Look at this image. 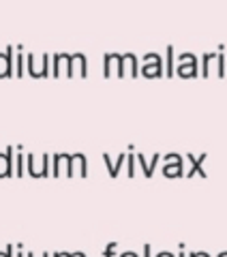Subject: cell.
Wrapping results in <instances>:
<instances>
[{
    "mask_svg": "<svg viewBox=\"0 0 227 257\" xmlns=\"http://www.w3.org/2000/svg\"><path fill=\"white\" fill-rule=\"evenodd\" d=\"M13 146L7 148L5 155H0V178H11L13 174Z\"/></svg>",
    "mask_w": 227,
    "mask_h": 257,
    "instance_id": "cell-1",
    "label": "cell"
},
{
    "mask_svg": "<svg viewBox=\"0 0 227 257\" xmlns=\"http://www.w3.org/2000/svg\"><path fill=\"white\" fill-rule=\"evenodd\" d=\"M86 174H88V170H86V157H84V155H73L67 176H69V178H71V176H79V178H86Z\"/></svg>",
    "mask_w": 227,
    "mask_h": 257,
    "instance_id": "cell-2",
    "label": "cell"
},
{
    "mask_svg": "<svg viewBox=\"0 0 227 257\" xmlns=\"http://www.w3.org/2000/svg\"><path fill=\"white\" fill-rule=\"evenodd\" d=\"M180 174H182V165H178V163L165 167V176H180Z\"/></svg>",
    "mask_w": 227,
    "mask_h": 257,
    "instance_id": "cell-3",
    "label": "cell"
},
{
    "mask_svg": "<svg viewBox=\"0 0 227 257\" xmlns=\"http://www.w3.org/2000/svg\"><path fill=\"white\" fill-rule=\"evenodd\" d=\"M0 257H13V246L9 244L7 246V251H0Z\"/></svg>",
    "mask_w": 227,
    "mask_h": 257,
    "instance_id": "cell-4",
    "label": "cell"
},
{
    "mask_svg": "<svg viewBox=\"0 0 227 257\" xmlns=\"http://www.w3.org/2000/svg\"><path fill=\"white\" fill-rule=\"evenodd\" d=\"M167 161H169V163H178V165H182L180 157H176V155H169V157H167Z\"/></svg>",
    "mask_w": 227,
    "mask_h": 257,
    "instance_id": "cell-5",
    "label": "cell"
},
{
    "mask_svg": "<svg viewBox=\"0 0 227 257\" xmlns=\"http://www.w3.org/2000/svg\"><path fill=\"white\" fill-rule=\"evenodd\" d=\"M191 257H208L206 253H191Z\"/></svg>",
    "mask_w": 227,
    "mask_h": 257,
    "instance_id": "cell-6",
    "label": "cell"
},
{
    "mask_svg": "<svg viewBox=\"0 0 227 257\" xmlns=\"http://www.w3.org/2000/svg\"><path fill=\"white\" fill-rule=\"evenodd\" d=\"M157 257H174V255H172V253H159Z\"/></svg>",
    "mask_w": 227,
    "mask_h": 257,
    "instance_id": "cell-7",
    "label": "cell"
},
{
    "mask_svg": "<svg viewBox=\"0 0 227 257\" xmlns=\"http://www.w3.org/2000/svg\"><path fill=\"white\" fill-rule=\"evenodd\" d=\"M28 257H32V253H28Z\"/></svg>",
    "mask_w": 227,
    "mask_h": 257,
    "instance_id": "cell-8",
    "label": "cell"
},
{
    "mask_svg": "<svg viewBox=\"0 0 227 257\" xmlns=\"http://www.w3.org/2000/svg\"><path fill=\"white\" fill-rule=\"evenodd\" d=\"M18 257H22V255H20V253H18Z\"/></svg>",
    "mask_w": 227,
    "mask_h": 257,
    "instance_id": "cell-9",
    "label": "cell"
},
{
    "mask_svg": "<svg viewBox=\"0 0 227 257\" xmlns=\"http://www.w3.org/2000/svg\"><path fill=\"white\" fill-rule=\"evenodd\" d=\"M180 257H184V255H180Z\"/></svg>",
    "mask_w": 227,
    "mask_h": 257,
    "instance_id": "cell-10",
    "label": "cell"
}]
</instances>
